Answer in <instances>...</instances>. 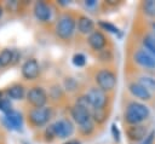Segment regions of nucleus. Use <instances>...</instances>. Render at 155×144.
Masks as SVG:
<instances>
[{"label": "nucleus", "mask_w": 155, "mask_h": 144, "mask_svg": "<svg viewBox=\"0 0 155 144\" xmlns=\"http://www.w3.org/2000/svg\"><path fill=\"white\" fill-rule=\"evenodd\" d=\"M150 115L149 108L139 102H131L125 110V121L128 125H140Z\"/></svg>", "instance_id": "obj_1"}, {"label": "nucleus", "mask_w": 155, "mask_h": 144, "mask_svg": "<svg viewBox=\"0 0 155 144\" xmlns=\"http://www.w3.org/2000/svg\"><path fill=\"white\" fill-rule=\"evenodd\" d=\"M75 28H76V22L74 19V17L71 15H68V13H64L62 15L57 23H56V35L62 39V40H69L74 31H75Z\"/></svg>", "instance_id": "obj_2"}, {"label": "nucleus", "mask_w": 155, "mask_h": 144, "mask_svg": "<svg viewBox=\"0 0 155 144\" xmlns=\"http://www.w3.org/2000/svg\"><path fill=\"white\" fill-rule=\"evenodd\" d=\"M52 117V109L50 106H42V108H33L28 114L29 123L34 127H41L45 126L50 119Z\"/></svg>", "instance_id": "obj_3"}, {"label": "nucleus", "mask_w": 155, "mask_h": 144, "mask_svg": "<svg viewBox=\"0 0 155 144\" xmlns=\"http://www.w3.org/2000/svg\"><path fill=\"white\" fill-rule=\"evenodd\" d=\"M94 80L98 88H101L104 92L111 91L116 86V75L109 69H101L96 74Z\"/></svg>", "instance_id": "obj_4"}, {"label": "nucleus", "mask_w": 155, "mask_h": 144, "mask_svg": "<svg viewBox=\"0 0 155 144\" xmlns=\"http://www.w3.org/2000/svg\"><path fill=\"white\" fill-rule=\"evenodd\" d=\"M25 97H27L28 103L34 108H42V106H45V104L47 102V93L40 86H34V87L29 88Z\"/></svg>", "instance_id": "obj_5"}, {"label": "nucleus", "mask_w": 155, "mask_h": 144, "mask_svg": "<svg viewBox=\"0 0 155 144\" xmlns=\"http://www.w3.org/2000/svg\"><path fill=\"white\" fill-rule=\"evenodd\" d=\"M86 97H87L92 109H104L108 103V97H107L105 92L98 87H91L87 91Z\"/></svg>", "instance_id": "obj_6"}, {"label": "nucleus", "mask_w": 155, "mask_h": 144, "mask_svg": "<svg viewBox=\"0 0 155 144\" xmlns=\"http://www.w3.org/2000/svg\"><path fill=\"white\" fill-rule=\"evenodd\" d=\"M52 128L54 132L56 138H61V139H65L68 137H70L74 132V125L71 121L69 120H58L54 123H52Z\"/></svg>", "instance_id": "obj_7"}, {"label": "nucleus", "mask_w": 155, "mask_h": 144, "mask_svg": "<svg viewBox=\"0 0 155 144\" xmlns=\"http://www.w3.org/2000/svg\"><path fill=\"white\" fill-rule=\"evenodd\" d=\"M21 73H22V76L25 80H35V79H38V76L40 75V65L38 63V61L34 59V58L27 59L23 63L22 68H21Z\"/></svg>", "instance_id": "obj_8"}, {"label": "nucleus", "mask_w": 155, "mask_h": 144, "mask_svg": "<svg viewBox=\"0 0 155 144\" xmlns=\"http://www.w3.org/2000/svg\"><path fill=\"white\" fill-rule=\"evenodd\" d=\"M133 59L138 65L145 69H155V56H153L144 48L136 51L133 54Z\"/></svg>", "instance_id": "obj_9"}, {"label": "nucleus", "mask_w": 155, "mask_h": 144, "mask_svg": "<svg viewBox=\"0 0 155 144\" xmlns=\"http://www.w3.org/2000/svg\"><path fill=\"white\" fill-rule=\"evenodd\" d=\"M92 111L90 109H86L84 106H80V105H74L71 109H70V115L73 117V120L80 126L90 120H92Z\"/></svg>", "instance_id": "obj_10"}, {"label": "nucleus", "mask_w": 155, "mask_h": 144, "mask_svg": "<svg viewBox=\"0 0 155 144\" xmlns=\"http://www.w3.org/2000/svg\"><path fill=\"white\" fill-rule=\"evenodd\" d=\"M148 134V128L144 125H130L126 129V136L131 142H142Z\"/></svg>", "instance_id": "obj_11"}, {"label": "nucleus", "mask_w": 155, "mask_h": 144, "mask_svg": "<svg viewBox=\"0 0 155 144\" xmlns=\"http://www.w3.org/2000/svg\"><path fill=\"white\" fill-rule=\"evenodd\" d=\"M87 42L90 45V47L94 51H102L104 50L105 45H107V38L105 35L99 31V30H94L93 33H91L87 38Z\"/></svg>", "instance_id": "obj_12"}, {"label": "nucleus", "mask_w": 155, "mask_h": 144, "mask_svg": "<svg viewBox=\"0 0 155 144\" xmlns=\"http://www.w3.org/2000/svg\"><path fill=\"white\" fill-rule=\"evenodd\" d=\"M4 121H5L6 126H7V128L16 129V131H19L22 128V125H23L22 114L18 113V111H16V110H12V111L5 114Z\"/></svg>", "instance_id": "obj_13"}, {"label": "nucleus", "mask_w": 155, "mask_h": 144, "mask_svg": "<svg viewBox=\"0 0 155 144\" xmlns=\"http://www.w3.org/2000/svg\"><path fill=\"white\" fill-rule=\"evenodd\" d=\"M34 16L39 22H48L51 18V8L44 1H36L34 4Z\"/></svg>", "instance_id": "obj_14"}, {"label": "nucleus", "mask_w": 155, "mask_h": 144, "mask_svg": "<svg viewBox=\"0 0 155 144\" xmlns=\"http://www.w3.org/2000/svg\"><path fill=\"white\" fill-rule=\"evenodd\" d=\"M128 90L131 92V94L140 100H150L151 99V93L144 87L142 86L139 82H132L128 86Z\"/></svg>", "instance_id": "obj_15"}, {"label": "nucleus", "mask_w": 155, "mask_h": 144, "mask_svg": "<svg viewBox=\"0 0 155 144\" xmlns=\"http://www.w3.org/2000/svg\"><path fill=\"white\" fill-rule=\"evenodd\" d=\"M76 27H78V31L84 35H87V34L90 35L91 33L94 31V22L87 16H80L78 18Z\"/></svg>", "instance_id": "obj_16"}, {"label": "nucleus", "mask_w": 155, "mask_h": 144, "mask_svg": "<svg viewBox=\"0 0 155 144\" xmlns=\"http://www.w3.org/2000/svg\"><path fill=\"white\" fill-rule=\"evenodd\" d=\"M6 93H7L8 98L15 99V100H21V99H23V98L25 97V94H27L24 87H23L22 85H19V83H16V85L10 86V87L7 88V91H6Z\"/></svg>", "instance_id": "obj_17"}, {"label": "nucleus", "mask_w": 155, "mask_h": 144, "mask_svg": "<svg viewBox=\"0 0 155 144\" xmlns=\"http://www.w3.org/2000/svg\"><path fill=\"white\" fill-rule=\"evenodd\" d=\"M12 58H13V50L10 48H4L0 52V62L2 67H7L12 64Z\"/></svg>", "instance_id": "obj_18"}, {"label": "nucleus", "mask_w": 155, "mask_h": 144, "mask_svg": "<svg viewBox=\"0 0 155 144\" xmlns=\"http://www.w3.org/2000/svg\"><path fill=\"white\" fill-rule=\"evenodd\" d=\"M142 44H143L145 51H148L149 53H151L153 56H155V40L153 39V36L150 34H147L143 38Z\"/></svg>", "instance_id": "obj_19"}, {"label": "nucleus", "mask_w": 155, "mask_h": 144, "mask_svg": "<svg viewBox=\"0 0 155 144\" xmlns=\"http://www.w3.org/2000/svg\"><path fill=\"white\" fill-rule=\"evenodd\" d=\"M91 115H92V121H94L97 123H103L108 119L107 117L108 114L105 111V108L104 109H93Z\"/></svg>", "instance_id": "obj_20"}, {"label": "nucleus", "mask_w": 155, "mask_h": 144, "mask_svg": "<svg viewBox=\"0 0 155 144\" xmlns=\"http://www.w3.org/2000/svg\"><path fill=\"white\" fill-rule=\"evenodd\" d=\"M138 82L144 86L150 93L151 92H155V79L154 77H150V76H140Z\"/></svg>", "instance_id": "obj_21"}, {"label": "nucleus", "mask_w": 155, "mask_h": 144, "mask_svg": "<svg viewBox=\"0 0 155 144\" xmlns=\"http://www.w3.org/2000/svg\"><path fill=\"white\" fill-rule=\"evenodd\" d=\"M143 12L148 17H155V0H147L142 4Z\"/></svg>", "instance_id": "obj_22"}, {"label": "nucleus", "mask_w": 155, "mask_h": 144, "mask_svg": "<svg viewBox=\"0 0 155 144\" xmlns=\"http://www.w3.org/2000/svg\"><path fill=\"white\" fill-rule=\"evenodd\" d=\"M93 131H94V123H93L92 120H90V121H87V122H85V123L79 126V132L85 137L91 136L93 133Z\"/></svg>", "instance_id": "obj_23"}, {"label": "nucleus", "mask_w": 155, "mask_h": 144, "mask_svg": "<svg viewBox=\"0 0 155 144\" xmlns=\"http://www.w3.org/2000/svg\"><path fill=\"white\" fill-rule=\"evenodd\" d=\"M98 25L103 29V30H107L109 33H113V34H120V30L116 25H114L113 23L110 22H107V21H99L98 22Z\"/></svg>", "instance_id": "obj_24"}, {"label": "nucleus", "mask_w": 155, "mask_h": 144, "mask_svg": "<svg viewBox=\"0 0 155 144\" xmlns=\"http://www.w3.org/2000/svg\"><path fill=\"white\" fill-rule=\"evenodd\" d=\"M63 85H64V88H65L68 92H75V91L78 90V87H79L76 80L73 79V77H65Z\"/></svg>", "instance_id": "obj_25"}, {"label": "nucleus", "mask_w": 155, "mask_h": 144, "mask_svg": "<svg viewBox=\"0 0 155 144\" xmlns=\"http://www.w3.org/2000/svg\"><path fill=\"white\" fill-rule=\"evenodd\" d=\"M0 110L4 113V114H7L10 111H12V103L8 98H1L0 99Z\"/></svg>", "instance_id": "obj_26"}, {"label": "nucleus", "mask_w": 155, "mask_h": 144, "mask_svg": "<svg viewBox=\"0 0 155 144\" xmlns=\"http://www.w3.org/2000/svg\"><path fill=\"white\" fill-rule=\"evenodd\" d=\"M71 62L75 67H84L86 64V57L82 53H75L71 58Z\"/></svg>", "instance_id": "obj_27"}, {"label": "nucleus", "mask_w": 155, "mask_h": 144, "mask_svg": "<svg viewBox=\"0 0 155 144\" xmlns=\"http://www.w3.org/2000/svg\"><path fill=\"white\" fill-rule=\"evenodd\" d=\"M48 96L52 98V99H59L62 96H63V91L59 86H52L51 90H50V93Z\"/></svg>", "instance_id": "obj_28"}, {"label": "nucleus", "mask_w": 155, "mask_h": 144, "mask_svg": "<svg viewBox=\"0 0 155 144\" xmlns=\"http://www.w3.org/2000/svg\"><path fill=\"white\" fill-rule=\"evenodd\" d=\"M75 104H76V105H80V106H84V108H86V109H90L91 111L93 110L92 106H91V104H90V102H88V99H87V97H86V94L79 97Z\"/></svg>", "instance_id": "obj_29"}, {"label": "nucleus", "mask_w": 155, "mask_h": 144, "mask_svg": "<svg viewBox=\"0 0 155 144\" xmlns=\"http://www.w3.org/2000/svg\"><path fill=\"white\" fill-rule=\"evenodd\" d=\"M44 136H45V140H46V142H52V140L56 138L54 132H53V128H52V125H50L48 127H46Z\"/></svg>", "instance_id": "obj_30"}, {"label": "nucleus", "mask_w": 155, "mask_h": 144, "mask_svg": "<svg viewBox=\"0 0 155 144\" xmlns=\"http://www.w3.org/2000/svg\"><path fill=\"white\" fill-rule=\"evenodd\" d=\"M155 140V129H151L150 132H148L147 137L142 140V144H154Z\"/></svg>", "instance_id": "obj_31"}, {"label": "nucleus", "mask_w": 155, "mask_h": 144, "mask_svg": "<svg viewBox=\"0 0 155 144\" xmlns=\"http://www.w3.org/2000/svg\"><path fill=\"white\" fill-rule=\"evenodd\" d=\"M6 7L8 11L11 12H16L18 11V7H19V2L17 0H11V1H7L6 2Z\"/></svg>", "instance_id": "obj_32"}, {"label": "nucleus", "mask_w": 155, "mask_h": 144, "mask_svg": "<svg viewBox=\"0 0 155 144\" xmlns=\"http://www.w3.org/2000/svg\"><path fill=\"white\" fill-rule=\"evenodd\" d=\"M111 134H113V138L115 142H120V131H119L116 123L111 125Z\"/></svg>", "instance_id": "obj_33"}, {"label": "nucleus", "mask_w": 155, "mask_h": 144, "mask_svg": "<svg viewBox=\"0 0 155 144\" xmlns=\"http://www.w3.org/2000/svg\"><path fill=\"white\" fill-rule=\"evenodd\" d=\"M97 5V1L96 0H86L85 1V6L86 7H94Z\"/></svg>", "instance_id": "obj_34"}, {"label": "nucleus", "mask_w": 155, "mask_h": 144, "mask_svg": "<svg viewBox=\"0 0 155 144\" xmlns=\"http://www.w3.org/2000/svg\"><path fill=\"white\" fill-rule=\"evenodd\" d=\"M18 58H19V53L18 51H15L13 50V58H12V64H16L18 62Z\"/></svg>", "instance_id": "obj_35"}, {"label": "nucleus", "mask_w": 155, "mask_h": 144, "mask_svg": "<svg viewBox=\"0 0 155 144\" xmlns=\"http://www.w3.org/2000/svg\"><path fill=\"white\" fill-rule=\"evenodd\" d=\"M64 144H81L78 139H69V140H67Z\"/></svg>", "instance_id": "obj_36"}, {"label": "nucleus", "mask_w": 155, "mask_h": 144, "mask_svg": "<svg viewBox=\"0 0 155 144\" xmlns=\"http://www.w3.org/2000/svg\"><path fill=\"white\" fill-rule=\"evenodd\" d=\"M58 4H61V5L65 6V5H68V4H69V1H67V0H59V1H58Z\"/></svg>", "instance_id": "obj_37"}, {"label": "nucleus", "mask_w": 155, "mask_h": 144, "mask_svg": "<svg viewBox=\"0 0 155 144\" xmlns=\"http://www.w3.org/2000/svg\"><path fill=\"white\" fill-rule=\"evenodd\" d=\"M107 4H109V5H116V4H117V1H114V0H108V1H107Z\"/></svg>", "instance_id": "obj_38"}, {"label": "nucleus", "mask_w": 155, "mask_h": 144, "mask_svg": "<svg viewBox=\"0 0 155 144\" xmlns=\"http://www.w3.org/2000/svg\"><path fill=\"white\" fill-rule=\"evenodd\" d=\"M2 13H4V7H2V5H0V18L2 17Z\"/></svg>", "instance_id": "obj_39"}, {"label": "nucleus", "mask_w": 155, "mask_h": 144, "mask_svg": "<svg viewBox=\"0 0 155 144\" xmlns=\"http://www.w3.org/2000/svg\"><path fill=\"white\" fill-rule=\"evenodd\" d=\"M151 28H153V31H154V34H155V21L151 22Z\"/></svg>", "instance_id": "obj_40"}, {"label": "nucleus", "mask_w": 155, "mask_h": 144, "mask_svg": "<svg viewBox=\"0 0 155 144\" xmlns=\"http://www.w3.org/2000/svg\"><path fill=\"white\" fill-rule=\"evenodd\" d=\"M150 35H151V36H153V39L155 40V34H154V33H150Z\"/></svg>", "instance_id": "obj_41"}, {"label": "nucleus", "mask_w": 155, "mask_h": 144, "mask_svg": "<svg viewBox=\"0 0 155 144\" xmlns=\"http://www.w3.org/2000/svg\"><path fill=\"white\" fill-rule=\"evenodd\" d=\"M1 98H2V92L0 91V99H1Z\"/></svg>", "instance_id": "obj_42"}, {"label": "nucleus", "mask_w": 155, "mask_h": 144, "mask_svg": "<svg viewBox=\"0 0 155 144\" xmlns=\"http://www.w3.org/2000/svg\"><path fill=\"white\" fill-rule=\"evenodd\" d=\"M1 67H2V65H1V62H0V68H1Z\"/></svg>", "instance_id": "obj_43"}]
</instances>
